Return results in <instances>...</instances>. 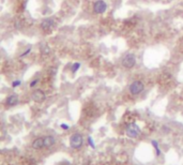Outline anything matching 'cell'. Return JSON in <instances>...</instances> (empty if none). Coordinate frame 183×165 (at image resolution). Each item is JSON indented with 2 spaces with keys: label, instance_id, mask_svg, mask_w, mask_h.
<instances>
[{
  "label": "cell",
  "instance_id": "cell-10",
  "mask_svg": "<svg viewBox=\"0 0 183 165\" xmlns=\"http://www.w3.org/2000/svg\"><path fill=\"white\" fill-rule=\"evenodd\" d=\"M17 103H18V98L15 94H12V96L6 98V105L8 106H14Z\"/></svg>",
  "mask_w": 183,
  "mask_h": 165
},
{
  "label": "cell",
  "instance_id": "cell-8",
  "mask_svg": "<svg viewBox=\"0 0 183 165\" xmlns=\"http://www.w3.org/2000/svg\"><path fill=\"white\" fill-rule=\"evenodd\" d=\"M32 148L37 150L44 148V137H39L37 140H34L32 143Z\"/></svg>",
  "mask_w": 183,
  "mask_h": 165
},
{
  "label": "cell",
  "instance_id": "cell-5",
  "mask_svg": "<svg viewBox=\"0 0 183 165\" xmlns=\"http://www.w3.org/2000/svg\"><path fill=\"white\" fill-rule=\"evenodd\" d=\"M106 10H107V4L103 0H98L93 4V11L96 14H103V13H105Z\"/></svg>",
  "mask_w": 183,
  "mask_h": 165
},
{
  "label": "cell",
  "instance_id": "cell-9",
  "mask_svg": "<svg viewBox=\"0 0 183 165\" xmlns=\"http://www.w3.org/2000/svg\"><path fill=\"white\" fill-rule=\"evenodd\" d=\"M56 143V140L53 136H45L44 137V147L45 148H50L52 146H54Z\"/></svg>",
  "mask_w": 183,
  "mask_h": 165
},
{
  "label": "cell",
  "instance_id": "cell-13",
  "mask_svg": "<svg viewBox=\"0 0 183 165\" xmlns=\"http://www.w3.org/2000/svg\"><path fill=\"white\" fill-rule=\"evenodd\" d=\"M79 67H81V63H78V62L74 63V64L72 66V72H73V73H75V72H76L78 69H79Z\"/></svg>",
  "mask_w": 183,
  "mask_h": 165
},
{
  "label": "cell",
  "instance_id": "cell-2",
  "mask_svg": "<svg viewBox=\"0 0 183 165\" xmlns=\"http://www.w3.org/2000/svg\"><path fill=\"white\" fill-rule=\"evenodd\" d=\"M125 133L129 137L131 138H136L140 134V129L136 123H130L126 125L125 128Z\"/></svg>",
  "mask_w": 183,
  "mask_h": 165
},
{
  "label": "cell",
  "instance_id": "cell-17",
  "mask_svg": "<svg viewBox=\"0 0 183 165\" xmlns=\"http://www.w3.org/2000/svg\"><path fill=\"white\" fill-rule=\"evenodd\" d=\"M61 128L63 129V130H68L69 125H64V123H63V125H61Z\"/></svg>",
  "mask_w": 183,
  "mask_h": 165
},
{
  "label": "cell",
  "instance_id": "cell-15",
  "mask_svg": "<svg viewBox=\"0 0 183 165\" xmlns=\"http://www.w3.org/2000/svg\"><path fill=\"white\" fill-rule=\"evenodd\" d=\"M19 84H20V81H13L12 86H13V87H17V86H18Z\"/></svg>",
  "mask_w": 183,
  "mask_h": 165
},
{
  "label": "cell",
  "instance_id": "cell-16",
  "mask_svg": "<svg viewBox=\"0 0 183 165\" xmlns=\"http://www.w3.org/2000/svg\"><path fill=\"white\" fill-rule=\"evenodd\" d=\"M88 140H89V144H90V146L92 147V148H94V144H93L92 138H91V137H89V138H88Z\"/></svg>",
  "mask_w": 183,
  "mask_h": 165
},
{
  "label": "cell",
  "instance_id": "cell-4",
  "mask_svg": "<svg viewBox=\"0 0 183 165\" xmlns=\"http://www.w3.org/2000/svg\"><path fill=\"white\" fill-rule=\"evenodd\" d=\"M136 64V57L133 54H126L122 59V66L126 69H132Z\"/></svg>",
  "mask_w": 183,
  "mask_h": 165
},
{
  "label": "cell",
  "instance_id": "cell-3",
  "mask_svg": "<svg viewBox=\"0 0 183 165\" xmlns=\"http://www.w3.org/2000/svg\"><path fill=\"white\" fill-rule=\"evenodd\" d=\"M143 88H145V86H143V81H135L130 85L129 90H130L131 94H133V96H137V94H139L140 92H143Z\"/></svg>",
  "mask_w": 183,
  "mask_h": 165
},
{
  "label": "cell",
  "instance_id": "cell-7",
  "mask_svg": "<svg viewBox=\"0 0 183 165\" xmlns=\"http://www.w3.org/2000/svg\"><path fill=\"white\" fill-rule=\"evenodd\" d=\"M45 99H46V96H45V93H44L42 90H40V89L35 90L33 93H32V100H33L34 102L41 103V102H43V101H45Z\"/></svg>",
  "mask_w": 183,
  "mask_h": 165
},
{
  "label": "cell",
  "instance_id": "cell-14",
  "mask_svg": "<svg viewBox=\"0 0 183 165\" xmlns=\"http://www.w3.org/2000/svg\"><path fill=\"white\" fill-rule=\"evenodd\" d=\"M37 83H39V79H34L33 81H31V84H30V87H34V86H35V85H37Z\"/></svg>",
  "mask_w": 183,
  "mask_h": 165
},
{
  "label": "cell",
  "instance_id": "cell-6",
  "mask_svg": "<svg viewBox=\"0 0 183 165\" xmlns=\"http://www.w3.org/2000/svg\"><path fill=\"white\" fill-rule=\"evenodd\" d=\"M55 26V22L52 18H45L41 23V28L43 31H50Z\"/></svg>",
  "mask_w": 183,
  "mask_h": 165
},
{
  "label": "cell",
  "instance_id": "cell-11",
  "mask_svg": "<svg viewBox=\"0 0 183 165\" xmlns=\"http://www.w3.org/2000/svg\"><path fill=\"white\" fill-rule=\"evenodd\" d=\"M41 52L43 54H45V55H47V54H49L50 50H49V47L47 46V45H43V46L41 47Z\"/></svg>",
  "mask_w": 183,
  "mask_h": 165
},
{
  "label": "cell",
  "instance_id": "cell-12",
  "mask_svg": "<svg viewBox=\"0 0 183 165\" xmlns=\"http://www.w3.org/2000/svg\"><path fill=\"white\" fill-rule=\"evenodd\" d=\"M152 145L154 146V148L156 149V156H160L161 154V151H160V148H158V144L155 142V140H152Z\"/></svg>",
  "mask_w": 183,
  "mask_h": 165
},
{
  "label": "cell",
  "instance_id": "cell-1",
  "mask_svg": "<svg viewBox=\"0 0 183 165\" xmlns=\"http://www.w3.org/2000/svg\"><path fill=\"white\" fill-rule=\"evenodd\" d=\"M84 144V138L81 136V134L75 133L73 134L70 138V146L73 148V149H79Z\"/></svg>",
  "mask_w": 183,
  "mask_h": 165
}]
</instances>
